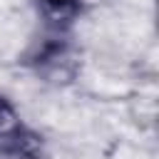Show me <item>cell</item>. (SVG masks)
<instances>
[{
  "instance_id": "cell-3",
  "label": "cell",
  "mask_w": 159,
  "mask_h": 159,
  "mask_svg": "<svg viewBox=\"0 0 159 159\" xmlns=\"http://www.w3.org/2000/svg\"><path fill=\"white\" fill-rule=\"evenodd\" d=\"M17 127H20V122H17V114H15L12 104L5 97H0V139L7 137L10 132H15Z\"/></svg>"
},
{
  "instance_id": "cell-2",
  "label": "cell",
  "mask_w": 159,
  "mask_h": 159,
  "mask_svg": "<svg viewBox=\"0 0 159 159\" xmlns=\"http://www.w3.org/2000/svg\"><path fill=\"white\" fill-rule=\"evenodd\" d=\"M40 12L50 22H70L80 12V0H37Z\"/></svg>"
},
{
  "instance_id": "cell-1",
  "label": "cell",
  "mask_w": 159,
  "mask_h": 159,
  "mask_svg": "<svg viewBox=\"0 0 159 159\" xmlns=\"http://www.w3.org/2000/svg\"><path fill=\"white\" fill-rule=\"evenodd\" d=\"M0 159H45L42 142L37 134L17 127L0 139Z\"/></svg>"
}]
</instances>
